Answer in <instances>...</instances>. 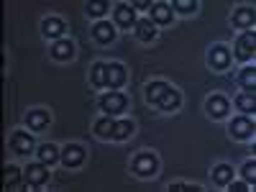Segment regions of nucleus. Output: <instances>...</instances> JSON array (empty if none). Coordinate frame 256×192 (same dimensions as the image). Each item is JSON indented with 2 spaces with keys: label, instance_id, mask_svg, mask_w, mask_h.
<instances>
[{
  "label": "nucleus",
  "instance_id": "nucleus-24",
  "mask_svg": "<svg viewBox=\"0 0 256 192\" xmlns=\"http://www.w3.org/2000/svg\"><path fill=\"white\" fill-rule=\"evenodd\" d=\"M38 159H41V164H54V162L59 159L56 146H52V144H44V146L38 148Z\"/></svg>",
  "mask_w": 256,
  "mask_h": 192
},
{
  "label": "nucleus",
  "instance_id": "nucleus-13",
  "mask_svg": "<svg viewBox=\"0 0 256 192\" xmlns=\"http://www.w3.org/2000/svg\"><path fill=\"white\" fill-rule=\"evenodd\" d=\"M126 82V70L120 64H108V70H105V84L108 88H120Z\"/></svg>",
  "mask_w": 256,
  "mask_h": 192
},
{
  "label": "nucleus",
  "instance_id": "nucleus-8",
  "mask_svg": "<svg viewBox=\"0 0 256 192\" xmlns=\"http://www.w3.org/2000/svg\"><path fill=\"white\" fill-rule=\"evenodd\" d=\"M251 134H254L251 118H233L230 120V136L233 138H251Z\"/></svg>",
  "mask_w": 256,
  "mask_h": 192
},
{
  "label": "nucleus",
  "instance_id": "nucleus-26",
  "mask_svg": "<svg viewBox=\"0 0 256 192\" xmlns=\"http://www.w3.org/2000/svg\"><path fill=\"white\" fill-rule=\"evenodd\" d=\"M236 105H238V110H244V113H251L254 116V110H256V100H254V92L248 95H238L236 98Z\"/></svg>",
  "mask_w": 256,
  "mask_h": 192
},
{
  "label": "nucleus",
  "instance_id": "nucleus-4",
  "mask_svg": "<svg viewBox=\"0 0 256 192\" xmlns=\"http://www.w3.org/2000/svg\"><path fill=\"white\" fill-rule=\"evenodd\" d=\"M84 159V148L77 146V144H70V146H64L62 148V154H59V162L64 166H80Z\"/></svg>",
  "mask_w": 256,
  "mask_h": 192
},
{
  "label": "nucleus",
  "instance_id": "nucleus-1",
  "mask_svg": "<svg viewBox=\"0 0 256 192\" xmlns=\"http://www.w3.org/2000/svg\"><path fill=\"white\" fill-rule=\"evenodd\" d=\"M131 166H134V172L138 177H152L156 172V156L152 152H141L138 156H134V164Z\"/></svg>",
  "mask_w": 256,
  "mask_h": 192
},
{
  "label": "nucleus",
  "instance_id": "nucleus-21",
  "mask_svg": "<svg viewBox=\"0 0 256 192\" xmlns=\"http://www.w3.org/2000/svg\"><path fill=\"white\" fill-rule=\"evenodd\" d=\"M134 134V123L131 120H116V128H113V136L110 138H116V141H123V138H128Z\"/></svg>",
  "mask_w": 256,
  "mask_h": 192
},
{
  "label": "nucleus",
  "instance_id": "nucleus-30",
  "mask_svg": "<svg viewBox=\"0 0 256 192\" xmlns=\"http://www.w3.org/2000/svg\"><path fill=\"white\" fill-rule=\"evenodd\" d=\"M174 8L180 13H192V10L198 8V3H195V0H174Z\"/></svg>",
  "mask_w": 256,
  "mask_h": 192
},
{
  "label": "nucleus",
  "instance_id": "nucleus-12",
  "mask_svg": "<svg viewBox=\"0 0 256 192\" xmlns=\"http://www.w3.org/2000/svg\"><path fill=\"white\" fill-rule=\"evenodd\" d=\"M228 98H223V95H212V98H208V113H210V118H223L226 113H228Z\"/></svg>",
  "mask_w": 256,
  "mask_h": 192
},
{
  "label": "nucleus",
  "instance_id": "nucleus-28",
  "mask_svg": "<svg viewBox=\"0 0 256 192\" xmlns=\"http://www.w3.org/2000/svg\"><path fill=\"white\" fill-rule=\"evenodd\" d=\"M18 177H20V169L18 166H6L3 169V184L6 187H13L18 182Z\"/></svg>",
  "mask_w": 256,
  "mask_h": 192
},
{
  "label": "nucleus",
  "instance_id": "nucleus-20",
  "mask_svg": "<svg viewBox=\"0 0 256 192\" xmlns=\"http://www.w3.org/2000/svg\"><path fill=\"white\" fill-rule=\"evenodd\" d=\"M169 90V84L166 82H152L146 88V98H148V102H156L159 105V100L164 98V92Z\"/></svg>",
  "mask_w": 256,
  "mask_h": 192
},
{
  "label": "nucleus",
  "instance_id": "nucleus-3",
  "mask_svg": "<svg viewBox=\"0 0 256 192\" xmlns=\"http://www.w3.org/2000/svg\"><path fill=\"white\" fill-rule=\"evenodd\" d=\"M254 52H256V36H254V31L238 36V41H236V56L241 62H248L254 56Z\"/></svg>",
  "mask_w": 256,
  "mask_h": 192
},
{
  "label": "nucleus",
  "instance_id": "nucleus-6",
  "mask_svg": "<svg viewBox=\"0 0 256 192\" xmlns=\"http://www.w3.org/2000/svg\"><path fill=\"white\" fill-rule=\"evenodd\" d=\"M49 180V172H46V164H28L26 166V182L31 184V187H41Z\"/></svg>",
  "mask_w": 256,
  "mask_h": 192
},
{
  "label": "nucleus",
  "instance_id": "nucleus-19",
  "mask_svg": "<svg viewBox=\"0 0 256 192\" xmlns=\"http://www.w3.org/2000/svg\"><path fill=\"white\" fill-rule=\"evenodd\" d=\"M230 20H233V26H238V28H251L254 26V10L251 8H238Z\"/></svg>",
  "mask_w": 256,
  "mask_h": 192
},
{
  "label": "nucleus",
  "instance_id": "nucleus-16",
  "mask_svg": "<svg viewBox=\"0 0 256 192\" xmlns=\"http://www.w3.org/2000/svg\"><path fill=\"white\" fill-rule=\"evenodd\" d=\"M136 36H138L141 41H154V38H156V28H154L152 20H148V18L136 20Z\"/></svg>",
  "mask_w": 256,
  "mask_h": 192
},
{
  "label": "nucleus",
  "instance_id": "nucleus-29",
  "mask_svg": "<svg viewBox=\"0 0 256 192\" xmlns=\"http://www.w3.org/2000/svg\"><path fill=\"white\" fill-rule=\"evenodd\" d=\"M105 10H108V3H102V0H92V3H88V16H105Z\"/></svg>",
  "mask_w": 256,
  "mask_h": 192
},
{
  "label": "nucleus",
  "instance_id": "nucleus-23",
  "mask_svg": "<svg viewBox=\"0 0 256 192\" xmlns=\"http://www.w3.org/2000/svg\"><path fill=\"white\" fill-rule=\"evenodd\" d=\"M113 128H116V120L113 118H100L95 123V134L102 136V138H110L113 136Z\"/></svg>",
  "mask_w": 256,
  "mask_h": 192
},
{
  "label": "nucleus",
  "instance_id": "nucleus-14",
  "mask_svg": "<svg viewBox=\"0 0 256 192\" xmlns=\"http://www.w3.org/2000/svg\"><path fill=\"white\" fill-rule=\"evenodd\" d=\"M92 36H95V41H100V44H110V41L116 38L113 26L108 24V20H98L95 28H92Z\"/></svg>",
  "mask_w": 256,
  "mask_h": 192
},
{
  "label": "nucleus",
  "instance_id": "nucleus-22",
  "mask_svg": "<svg viewBox=\"0 0 256 192\" xmlns=\"http://www.w3.org/2000/svg\"><path fill=\"white\" fill-rule=\"evenodd\" d=\"M212 180H216V184H228L233 180V169L228 164H218L212 169Z\"/></svg>",
  "mask_w": 256,
  "mask_h": 192
},
{
  "label": "nucleus",
  "instance_id": "nucleus-9",
  "mask_svg": "<svg viewBox=\"0 0 256 192\" xmlns=\"http://www.w3.org/2000/svg\"><path fill=\"white\" fill-rule=\"evenodd\" d=\"M116 24L120 26V28H131V26H136V13H134V8L131 6H116Z\"/></svg>",
  "mask_w": 256,
  "mask_h": 192
},
{
  "label": "nucleus",
  "instance_id": "nucleus-18",
  "mask_svg": "<svg viewBox=\"0 0 256 192\" xmlns=\"http://www.w3.org/2000/svg\"><path fill=\"white\" fill-rule=\"evenodd\" d=\"M72 54H74V46H72V41H56L54 44V49H52V56L54 59H59V62H67V59H72Z\"/></svg>",
  "mask_w": 256,
  "mask_h": 192
},
{
  "label": "nucleus",
  "instance_id": "nucleus-34",
  "mask_svg": "<svg viewBox=\"0 0 256 192\" xmlns=\"http://www.w3.org/2000/svg\"><path fill=\"white\" fill-rule=\"evenodd\" d=\"M134 6H136V8H141V10H144V8H148V3H146V0H136Z\"/></svg>",
  "mask_w": 256,
  "mask_h": 192
},
{
  "label": "nucleus",
  "instance_id": "nucleus-31",
  "mask_svg": "<svg viewBox=\"0 0 256 192\" xmlns=\"http://www.w3.org/2000/svg\"><path fill=\"white\" fill-rule=\"evenodd\" d=\"M244 180L248 182V184H254V180H256V162H248V164H244Z\"/></svg>",
  "mask_w": 256,
  "mask_h": 192
},
{
  "label": "nucleus",
  "instance_id": "nucleus-7",
  "mask_svg": "<svg viewBox=\"0 0 256 192\" xmlns=\"http://www.w3.org/2000/svg\"><path fill=\"white\" fill-rule=\"evenodd\" d=\"M148 20H152V24H159V26H166V24H172V10H169V6L166 3H154L152 8H148Z\"/></svg>",
  "mask_w": 256,
  "mask_h": 192
},
{
  "label": "nucleus",
  "instance_id": "nucleus-33",
  "mask_svg": "<svg viewBox=\"0 0 256 192\" xmlns=\"http://www.w3.org/2000/svg\"><path fill=\"white\" fill-rule=\"evenodd\" d=\"M230 192H246L248 190V182H228Z\"/></svg>",
  "mask_w": 256,
  "mask_h": 192
},
{
  "label": "nucleus",
  "instance_id": "nucleus-32",
  "mask_svg": "<svg viewBox=\"0 0 256 192\" xmlns=\"http://www.w3.org/2000/svg\"><path fill=\"white\" fill-rule=\"evenodd\" d=\"M169 190H172V192H200V187L198 184H172V187H169Z\"/></svg>",
  "mask_w": 256,
  "mask_h": 192
},
{
  "label": "nucleus",
  "instance_id": "nucleus-2",
  "mask_svg": "<svg viewBox=\"0 0 256 192\" xmlns=\"http://www.w3.org/2000/svg\"><path fill=\"white\" fill-rule=\"evenodd\" d=\"M126 105H128V98L123 92H108L102 100H100V108L108 113V116H118L126 110Z\"/></svg>",
  "mask_w": 256,
  "mask_h": 192
},
{
  "label": "nucleus",
  "instance_id": "nucleus-27",
  "mask_svg": "<svg viewBox=\"0 0 256 192\" xmlns=\"http://www.w3.org/2000/svg\"><path fill=\"white\" fill-rule=\"evenodd\" d=\"M238 80H241V84H244V88L246 90H251L254 92V82H256V70L254 67H246L241 74H238Z\"/></svg>",
  "mask_w": 256,
  "mask_h": 192
},
{
  "label": "nucleus",
  "instance_id": "nucleus-10",
  "mask_svg": "<svg viewBox=\"0 0 256 192\" xmlns=\"http://www.w3.org/2000/svg\"><path fill=\"white\" fill-rule=\"evenodd\" d=\"M41 34H44L46 38H56L64 34V20L56 18V16H46L44 24H41Z\"/></svg>",
  "mask_w": 256,
  "mask_h": 192
},
{
  "label": "nucleus",
  "instance_id": "nucleus-15",
  "mask_svg": "<svg viewBox=\"0 0 256 192\" xmlns=\"http://www.w3.org/2000/svg\"><path fill=\"white\" fill-rule=\"evenodd\" d=\"M180 105H182V95H180L177 90H172V88H169V90L164 92V98L159 100V108L166 110V113H169V110H177Z\"/></svg>",
  "mask_w": 256,
  "mask_h": 192
},
{
  "label": "nucleus",
  "instance_id": "nucleus-5",
  "mask_svg": "<svg viewBox=\"0 0 256 192\" xmlns=\"http://www.w3.org/2000/svg\"><path fill=\"white\" fill-rule=\"evenodd\" d=\"M208 62L212 70H228L230 67V52L226 46H212L208 54Z\"/></svg>",
  "mask_w": 256,
  "mask_h": 192
},
{
  "label": "nucleus",
  "instance_id": "nucleus-11",
  "mask_svg": "<svg viewBox=\"0 0 256 192\" xmlns=\"http://www.w3.org/2000/svg\"><path fill=\"white\" fill-rule=\"evenodd\" d=\"M10 148H13L16 154H28L31 148H34V138L28 134H24V131H16L10 136Z\"/></svg>",
  "mask_w": 256,
  "mask_h": 192
},
{
  "label": "nucleus",
  "instance_id": "nucleus-25",
  "mask_svg": "<svg viewBox=\"0 0 256 192\" xmlns=\"http://www.w3.org/2000/svg\"><path fill=\"white\" fill-rule=\"evenodd\" d=\"M105 70H108V64H102V62L92 64L90 77H92V84H95V88H105Z\"/></svg>",
  "mask_w": 256,
  "mask_h": 192
},
{
  "label": "nucleus",
  "instance_id": "nucleus-17",
  "mask_svg": "<svg viewBox=\"0 0 256 192\" xmlns=\"http://www.w3.org/2000/svg\"><path fill=\"white\" fill-rule=\"evenodd\" d=\"M26 123H28V128H34V131H41V128L49 126V113L46 110H31L26 116Z\"/></svg>",
  "mask_w": 256,
  "mask_h": 192
}]
</instances>
